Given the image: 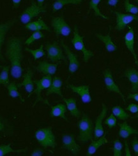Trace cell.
<instances>
[{
  "mask_svg": "<svg viewBox=\"0 0 138 156\" xmlns=\"http://www.w3.org/2000/svg\"><path fill=\"white\" fill-rule=\"evenodd\" d=\"M5 55L10 62V74L16 79H20L23 72L22 61L23 59V40L12 37L6 42Z\"/></svg>",
  "mask_w": 138,
  "mask_h": 156,
  "instance_id": "obj_1",
  "label": "cell"
},
{
  "mask_svg": "<svg viewBox=\"0 0 138 156\" xmlns=\"http://www.w3.org/2000/svg\"><path fill=\"white\" fill-rule=\"evenodd\" d=\"M77 127L79 131L77 139L82 143L88 142L93 140V124L90 117L85 113L77 122Z\"/></svg>",
  "mask_w": 138,
  "mask_h": 156,
  "instance_id": "obj_2",
  "label": "cell"
},
{
  "mask_svg": "<svg viewBox=\"0 0 138 156\" xmlns=\"http://www.w3.org/2000/svg\"><path fill=\"white\" fill-rule=\"evenodd\" d=\"M35 138L44 148L48 147L55 148L56 146V138L50 127L38 129L35 133Z\"/></svg>",
  "mask_w": 138,
  "mask_h": 156,
  "instance_id": "obj_3",
  "label": "cell"
},
{
  "mask_svg": "<svg viewBox=\"0 0 138 156\" xmlns=\"http://www.w3.org/2000/svg\"><path fill=\"white\" fill-rule=\"evenodd\" d=\"M84 37L80 35L79 33V28L77 25L74 27V37L72 39V44L73 45L76 50L81 52L83 55V61L84 62H88V61L94 56V53L88 50L85 47L84 43Z\"/></svg>",
  "mask_w": 138,
  "mask_h": 156,
  "instance_id": "obj_4",
  "label": "cell"
},
{
  "mask_svg": "<svg viewBox=\"0 0 138 156\" xmlns=\"http://www.w3.org/2000/svg\"><path fill=\"white\" fill-rule=\"evenodd\" d=\"M52 80L53 79L51 75H45L40 80H35L33 81L37 87H36L35 89H34L33 93H35L37 95V98H36V100L33 105V107H34L39 102H42L46 105H50L49 101L47 100H46V99H43L41 95V93L43 90L47 89L50 87L52 82Z\"/></svg>",
  "mask_w": 138,
  "mask_h": 156,
  "instance_id": "obj_5",
  "label": "cell"
},
{
  "mask_svg": "<svg viewBox=\"0 0 138 156\" xmlns=\"http://www.w3.org/2000/svg\"><path fill=\"white\" fill-rule=\"evenodd\" d=\"M46 12V9L44 6H39L32 1L31 5L26 8L19 16V20L23 24H27L30 23L34 17L38 16L42 13Z\"/></svg>",
  "mask_w": 138,
  "mask_h": 156,
  "instance_id": "obj_6",
  "label": "cell"
},
{
  "mask_svg": "<svg viewBox=\"0 0 138 156\" xmlns=\"http://www.w3.org/2000/svg\"><path fill=\"white\" fill-rule=\"evenodd\" d=\"M51 26L57 36L62 35L67 37L69 36L72 32L71 27L63 16L53 17L51 20Z\"/></svg>",
  "mask_w": 138,
  "mask_h": 156,
  "instance_id": "obj_7",
  "label": "cell"
},
{
  "mask_svg": "<svg viewBox=\"0 0 138 156\" xmlns=\"http://www.w3.org/2000/svg\"><path fill=\"white\" fill-rule=\"evenodd\" d=\"M46 50L47 54V58L50 61L55 62L63 60L67 62L66 57L56 41H54L52 44H47L46 45Z\"/></svg>",
  "mask_w": 138,
  "mask_h": 156,
  "instance_id": "obj_8",
  "label": "cell"
},
{
  "mask_svg": "<svg viewBox=\"0 0 138 156\" xmlns=\"http://www.w3.org/2000/svg\"><path fill=\"white\" fill-rule=\"evenodd\" d=\"M62 148L63 149L67 150L73 155H77L81 151V147L76 143L73 134H63Z\"/></svg>",
  "mask_w": 138,
  "mask_h": 156,
  "instance_id": "obj_9",
  "label": "cell"
},
{
  "mask_svg": "<svg viewBox=\"0 0 138 156\" xmlns=\"http://www.w3.org/2000/svg\"><path fill=\"white\" fill-rule=\"evenodd\" d=\"M117 18V24L115 29L117 31H121L124 30L129 24L132 23L133 20L138 22V16L134 14L122 13L119 12H114Z\"/></svg>",
  "mask_w": 138,
  "mask_h": 156,
  "instance_id": "obj_10",
  "label": "cell"
},
{
  "mask_svg": "<svg viewBox=\"0 0 138 156\" xmlns=\"http://www.w3.org/2000/svg\"><path fill=\"white\" fill-rule=\"evenodd\" d=\"M103 75H104V80L105 82L106 87L107 90L113 92V93H117L119 94L123 101V102L125 103V96L121 93V91L120 90V88L117 85V83H115L113 77V74L111 71L110 69H106L103 72Z\"/></svg>",
  "mask_w": 138,
  "mask_h": 156,
  "instance_id": "obj_11",
  "label": "cell"
},
{
  "mask_svg": "<svg viewBox=\"0 0 138 156\" xmlns=\"http://www.w3.org/2000/svg\"><path fill=\"white\" fill-rule=\"evenodd\" d=\"M61 45L64 49V51L66 54L67 58L69 62L68 68L69 72L70 74H74L79 69L80 66V63L78 60L77 55L71 51L69 47L66 44H65L63 40H61Z\"/></svg>",
  "mask_w": 138,
  "mask_h": 156,
  "instance_id": "obj_12",
  "label": "cell"
},
{
  "mask_svg": "<svg viewBox=\"0 0 138 156\" xmlns=\"http://www.w3.org/2000/svg\"><path fill=\"white\" fill-rule=\"evenodd\" d=\"M107 107L106 105L104 103L102 104V110L100 113V114L98 115V117L95 120V127H94V139L97 140L101 136H103L104 133V129L103 126V120L107 115Z\"/></svg>",
  "mask_w": 138,
  "mask_h": 156,
  "instance_id": "obj_13",
  "label": "cell"
},
{
  "mask_svg": "<svg viewBox=\"0 0 138 156\" xmlns=\"http://www.w3.org/2000/svg\"><path fill=\"white\" fill-rule=\"evenodd\" d=\"M68 88H69L73 93L77 94L81 99V101L85 103L88 104L91 102L92 98L90 95V86H76L74 85L69 84Z\"/></svg>",
  "mask_w": 138,
  "mask_h": 156,
  "instance_id": "obj_14",
  "label": "cell"
},
{
  "mask_svg": "<svg viewBox=\"0 0 138 156\" xmlns=\"http://www.w3.org/2000/svg\"><path fill=\"white\" fill-rule=\"evenodd\" d=\"M17 22L16 19L7 20L3 23H0V60L5 61V58L2 52V49L4 44L6 34L10 31L12 26Z\"/></svg>",
  "mask_w": 138,
  "mask_h": 156,
  "instance_id": "obj_15",
  "label": "cell"
},
{
  "mask_svg": "<svg viewBox=\"0 0 138 156\" xmlns=\"http://www.w3.org/2000/svg\"><path fill=\"white\" fill-rule=\"evenodd\" d=\"M125 44L128 50L132 54L135 64L138 67V58L134 49V31L131 27H129V31L124 37Z\"/></svg>",
  "mask_w": 138,
  "mask_h": 156,
  "instance_id": "obj_16",
  "label": "cell"
},
{
  "mask_svg": "<svg viewBox=\"0 0 138 156\" xmlns=\"http://www.w3.org/2000/svg\"><path fill=\"white\" fill-rule=\"evenodd\" d=\"M33 76V71L31 69H29L23 76V82L17 84L18 88H20L21 87H24L26 91L29 94L28 96V98H30V96L33 94V92L34 90V82L32 80Z\"/></svg>",
  "mask_w": 138,
  "mask_h": 156,
  "instance_id": "obj_17",
  "label": "cell"
},
{
  "mask_svg": "<svg viewBox=\"0 0 138 156\" xmlns=\"http://www.w3.org/2000/svg\"><path fill=\"white\" fill-rule=\"evenodd\" d=\"M58 68V64L49 63L46 61H40L36 69L39 72L45 75H54Z\"/></svg>",
  "mask_w": 138,
  "mask_h": 156,
  "instance_id": "obj_18",
  "label": "cell"
},
{
  "mask_svg": "<svg viewBox=\"0 0 138 156\" xmlns=\"http://www.w3.org/2000/svg\"><path fill=\"white\" fill-rule=\"evenodd\" d=\"M63 86V81L60 77L55 76L54 77L51 84H50V87L47 89L46 93V96H49L53 94H56L60 96L61 98H63L62 92V87Z\"/></svg>",
  "mask_w": 138,
  "mask_h": 156,
  "instance_id": "obj_19",
  "label": "cell"
},
{
  "mask_svg": "<svg viewBox=\"0 0 138 156\" xmlns=\"http://www.w3.org/2000/svg\"><path fill=\"white\" fill-rule=\"evenodd\" d=\"M131 83L132 93L138 92V71L134 68L127 69L123 74Z\"/></svg>",
  "mask_w": 138,
  "mask_h": 156,
  "instance_id": "obj_20",
  "label": "cell"
},
{
  "mask_svg": "<svg viewBox=\"0 0 138 156\" xmlns=\"http://www.w3.org/2000/svg\"><path fill=\"white\" fill-rule=\"evenodd\" d=\"M106 133H105L104 135L103 136H101L100 138H99V139L95 140H91V143L89 145L88 150H87V152H86L87 156L93 155L97 151V150L100 147L108 143V140L106 137Z\"/></svg>",
  "mask_w": 138,
  "mask_h": 156,
  "instance_id": "obj_21",
  "label": "cell"
},
{
  "mask_svg": "<svg viewBox=\"0 0 138 156\" xmlns=\"http://www.w3.org/2000/svg\"><path fill=\"white\" fill-rule=\"evenodd\" d=\"M96 37L100 40L105 45V48L108 52H113L117 50V46L116 45L112 40L110 36V33L106 35L101 34H96Z\"/></svg>",
  "mask_w": 138,
  "mask_h": 156,
  "instance_id": "obj_22",
  "label": "cell"
},
{
  "mask_svg": "<svg viewBox=\"0 0 138 156\" xmlns=\"http://www.w3.org/2000/svg\"><path fill=\"white\" fill-rule=\"evenodd\" d=\"M24 27L25 29L32 31L44 30L48 32H50V29L49 27L41 18L37 20L34 21V22H30L28 23L27 24H26Z\"/></svg>",
  "mask_w": 138,
  "mask_h": 156,
  "instance_id": "obj_23",
  "label": "cell"
},
{
  "mask_svg": "<svg viewBox=\"0 0 138 156\" xmlns=\"http://www.w3.org/2000/svg\"><path fill=\"white\" fill-rule=\"evenodd\" d=\"M63 100L66 105L67 108L70 113V115L76 118H79L81 117V112L77 108L76 100L74 98H63Z\"/></svg>",
  "mask_w": 138,
  "mask_h": 156,
  "instance_id": "obj_24",
  "label": "cell"
},
{
  "mask_svg": "<svg viewBox=\"0 0 138 156\" xmlns=\"http://www.w3.org/2000/svg\"><path fill=\"white\" fill-rule=\"evenodd\" d=\"M118 126L120 127L118 135L123 139L128 138L132 134H138V131L130 126L127 122L119 123Z\"/></svg>",
  "mask_w": 138,
  "mask_h": 156,
  "instance_id": "obj_25",
  "label": "cell"
},
{
  "mask_svg": "<svg viewBox=\"0 0 138 156\" xmlns=\"http://www.w3.org/2000/svg\"><path fill=\"white\" fill-rule=\"evenodd\" d=\"M67 112V106L62 103L53 106L50 112V115L52 117H60L68 121V119L65 116Z\"/></svg>",
  "mask_w": 138,
  "mask_h": 156,
  "instance_id": "obj_26",
  "label": "cell"
},
{
  "mask_svg": "<svg viewBox=\"0 0 138 156\" xmlns=\"http://www.w3.org/2000/svg\"><path fill=\"white\" fill-rule=\"evenodd\" d=\"M83 0H56L53 4V12H56L68 5H77L81 4Z\"/></svg>",
  "mask_w": 138,
  "mask_h": 156,
  "instance_id": "obj_27",
  "label": "cell"
},
{
  "mask_svg": "<svg viewBox=\"0 0 138 156\" xmlns=\"http://www.w3.org/2000/svg\"><path fill=\"white\" fill-rule=\"evenodd\" d=\"M0 132L8 136H11L13 134V126L1 115H0Z\"/></svg>",
  "mask_w": 138,
  "mask_h": 156,
  "instance_id": "obj_28",
  "label": "cell"
},
{
  "mask_svg": "<svg viewBox=\"0 0 138 156\" xmlns=\"http://www.w3.org/2000/svg\"><path fill=\"white\" fill-rule=\"evenodd\" d=\"M6 87L7 90H8V93L9 96H10L12 98H19L22 102L24 103L25 100H24L23 98L22 97L21 94L19 92L18 87L16 83L11 82Z\"/></svg>",
  "mask_w": 138,
  "mask_h": 156,
  "instance_id": "obj_29",
  "label": "cell"
},
{
  "mask_svg": "<svg viewBox=\"0 0 138 156\" xmlns=\"http://www.w3.org/2000/svg\"><path fill=\"white\" fill-rule=\"evenodd\" d=\"M27 152V148H21L18 150H14L11 147V144L1 145H0V156H4L10 153H26Z\"/></svg>",
  "mask_w": 138,
  "mask_h": 156,
  "instance_id": "obj_30",
  "label": "cell"
},
{
  "mask_svg": "<svg viewBox=\"0 0 138 156\" xmlns=\"http://www.w3.org/2000/svg\"><path fill=\"white\" fill-rule=\"evenodd\" d=\"M112 113L119 120H125L130 116L120 106H114L112 108Z\"/></svg>",
  "mask_w": 138,
  "mask_h": 156,
  "instance_id": "obj_31",
  "label": "cell"
},
{
  "mask_svg": "<svg viewBox=\"0 0 138 156\" xmlns=\"http://www.w3.org/2000/svg\"><path fill=\"white\" fill-rule=\"evenodd\" d=\"M101 0H90L89 3V9L94 12L95 16L100 17L104 19H109V17L102 13L99 9V4L100 3Z\"/></svg>",
  "mask_w": 138,
  "mask_h": 156,
  "instance_id": "obj_32",
  "label": "cell"
},
{
  "mask_svg": "<svg viewBox=\"0 0 138 156\" xmlns=\"http://www.w3.org/2000/svg\"><path fill=\"white\" fill-rule=\"evenodd\" d=\"M24 51L26 52H28L30 53L35 60H37L44 55H46V52L43 50V45L42 44L40 47L38 49H35V50H33V49L28 48V47L24 48Z\"/></svg>",
  "mask_w": 138,
  "mask_h": 156,
  "instance_id": "obj_33",
  "label": "cell"
},
{
  "mask_svg": "<svg viewBox=\"0 0 138 156\" xmlns=\"http://www.w3.org/2000/svg\"><path fill=\"white\" fill-rule=\"evenodd\" d=\"M9 66H2V72L0 73V85H3L6 87L9 83Z\"/></svg>",
  "mask_w": 138,
  "mask_h": 156,
  "instance_id": "obj_34",
  "label": "cell"
},
{
  "mask_svg": "<svg viewBox=\"0 0 138 156\" xmlns=\"http://www.w3.org/2000/svg\"><path fill=\"white\" fill-rule=\"evenodd\" d=\"M44 37V34H43L40 31H34V33L31 35V36L26 40V41H24V44L26 45H30L32 44L36 40L43 38Z\"/></svg>",
  "mask_w": 138,
  "mask_h": 156,
  "instance_id": "obj_35",
  "label": "cell"
},
{
  "mask_svg": "<svg viewBox=\"0 0 138 156\" xmlns=\"http://www.w3.org/2000/svg\"><path fill=\"white\" fill-rule=\"evenodd\" d=\"M123 144L120 140H115L113 141V152L114 156H121L122 155Z\"/></svg>",
  "mask_w": 138,
  "mask_h": 156,
  "instance_id": "obj_36",
  "label": "cell"
},
{
  "mask_svg": "<svg viewBox=\"0 0 138 156\" xmlns=\"http://www.w3.org/2000/svg\"><path fill=\"white\" fill-rule=\"evenodd\" d=\"M124 8L126 12L130 14L136 15L138 13V6L130 3L129 0H125L124 1Z\"/></svg>",
  "mask_w": 138,
  "mask_h": 156,
  "instance_id": "obj_37",
  "label": "cell"
},
{
  "mask_svg": "<svg viewBox=\"0 0 138 156\" xmlns=\"http://www.w3.org/2000/svg\"><path fill=\"white\" fill-rule=\"evenodd\" d=\"M104 123L106 125H107L109 127H110V129H111L113 127H114L117 124V117H116L113 113H111V114L108 117V118L106 119Z\"/></svg>",
  "mask_w": 138,
  "mask_h": 156,
  "instance_id": "obj_38",
  "label": "cell"
},
{
  "mask_svg": "<svg viewBox=\"0 0 138 156\" xmlns=\"http://www.w3.org/2000/svg\"><path fill=\"white\" fill-rule=\"evenodd\" d=\"M126 110L132 113H138V105L135 103L130 104L126 108Z\"/></svg>",
  "mask_w": 138,
  "mask_h": 156,
  "instance_id": "obj_39",
  "label": "cell"
},
{
  "mask_svg": "<svg viewBox=\"0 0 138 156\" xmlns=\"http://www.w3.org/2000/svg\"><path fill=\"white\" fill-rule=\"evenodd\" d=\"M132 150L136 155L138 156V139L135 137L131 142Z\"/></svg>",
  "mask_w": 138,
  "mask_h": 156,
  "instance_id": "obj_40",
  "label": "cell"
},
{
  "mask_svg": "<svg viewBox=\"0 0 138 156\" xmlns=\"http://www.w3.org/2000/svg\"><path fill=\"white\" fill-rule=\"evenodd\" d=\"M44 154V151L43 149L40 148H37L32 152L31 155L32 156H41Z\"/></svg>",
  "mask_w": 138,
  "mask_h": 156,
  "instance_id": "obj_41",
  "label": "cell"
},
{
  "mask_svg": "<svg viewBox=\"0 0 138 156\" xmlns=\"http://www.w3.org/2000/svg\"><path fill=\"white\" fill-rule=\"evenodd\" d=\"M124 144H125V155L126 156H131L132 154H131V153H130V149H129L128 141L127 140H125Z\"/></svg>",
  "mask_w": 138,
  "mask_h": 156,
  "instance_id": "obj_42",
  "label": "cell"
},
{
  "mask_svg": "<svg viewBox=\"0 0 138 156\" xmlns=\"http://www.w3.org/2000/svg\"><path fill=\"white\" fill-rule=\"evenodd\" d=\"M128 100H134V101L138 102V93L134 94H129L127 96Z\"/></svg>",
  "mask_w": 138,
  "mask_h": 156,
  "instance_id": "obj_43",
  "label": "cell"
},
{
  "mask_svg": "<svg viewBox=\"0 0 138 156\" xmlns=\"http://www.w3.org/2000/svg\"><path fill=\"white\" fill-rule=\"evenodd\" d=\"M119 3V0H107V4L111 6H117V4Z\"/></svg>",
  "mask_w": 138,
  "mask_h": 156,
  "instance_id": "obj_44",
  "label": "cell"
},
{
  "mask_svg": "<svg viewBox=\"0 0 138 156\" xmlns=\"http://www.w3.org/2000/svg\"><path fill=\"white\" fill-rule=\"evenodd\" d=\"M13 3V9H17L20 6L22 0H12Z\"/></svg>",
  "mask_w": 138,
  "mask_h": 156,
  "instance_id": "obj_45",
  "label": "cell"
},
{
  "mask_svg": "<svg viewBox=\"0 0 138 156\" xmlns=\"http://www.w3.org/2000/svg\"><path fill=\"white\" fill-rule=\"evenodd\" d=\"M37 5L39 6H43V4L44 3L45 0H37Z\"/></svg>",
  "mask_w": 138,
  "mask_h": 156,
  "instance_id": "obj_46",
  "label": "cell"
},
{
  "mask_svg": "<svg viewBox=\"0 0 138 156\" xmlns=\"http://www.w3.org/2000/svg\"><path fill=\"white\" fill-rule=\"evenodd\" d=\"M136 3H138V0H136Z\"/></svg>",
  "mask_w": 138,
  "mask_h": 156,
  "instance_id": "obj_47",
  "label": "cell"
},
{
  "mask_svg": "<svg viewBox=\"0 0 138 156\" xmlns=\"http://www.w3.org/2000/svg\"><path fill=\"white\" fill-rule=\"evenodd\" d=\"M0 138H2V136H0Z\"/></svg>",
  "mask_w": 138,
  "mask_h": 156,
  "instance_id": "obj_48",
  "label": "cell"
},
{
  "mask_svg": "<svg viewBox=\"0 0 138 156\" xmlns=\"http://www.w3.org/2000/svg\"><path fill=\"white\" fill-rule=\"evenodd\" d=\"M0 67H2V66H0Z\"/></svg>",
  "mask_w": 138,
  "mask_h": 156,
  "instance_id": "obj_49",
  "label": "cell"
},
{
  "mask_svg": "<svg viewBox=\"0 0 138 156\" xmlns=\"http://www.w3.org/2000/svg\"><path fill=\"white\" fill-rule=\"evenodd\" d=\"M137 39H138V38H137Z\"/></svg>",
  "mask_w": 138,
  "mask_h": 156,
  "instance_id": "obj_50",
  "label": "cell"
}]
</instances>
